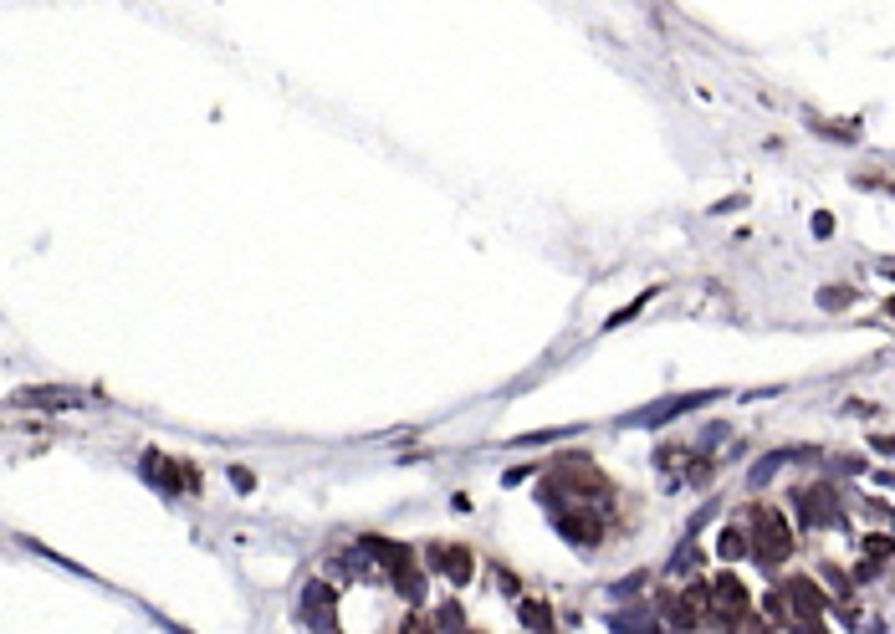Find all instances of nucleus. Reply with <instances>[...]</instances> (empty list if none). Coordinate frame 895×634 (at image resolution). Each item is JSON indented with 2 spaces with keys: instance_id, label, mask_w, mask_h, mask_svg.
Listing matches in <instances>:
<instances>
[{
  "instance_id": "obj_1",
  "label": "nucleus",
  "mask_w": 895,
  "mask_h": 634,
  "mask_svg": "<svg viewBox=\"0 0 895 634\" xmlns=\"http://www.w3.org/2000/svg\"><path fill=\"white\" fill-rule=\"evenodd\" d=\"M747 542H753V557L763 563V568H778V563H788V553H793V527H788V517L778 507H763L757 502L753 517H747Z\"/></svg>"
},
{
  "instance_id": "obj_2",
  "label": "nucleus",
  "mask_w": 895,
  "mask_h": 634,
  "mask_svg": "<svg viewBox=\"0 0 895 634\" xmlns=\"http://www.w3.org/2000/svg\"><path fill=\"white\" fill-rule=\"evenodd\" d=\"M747 614H753V603H747L742 578L737 573H717L711 578V624L722 634H742L747 629Z\"/></svg>"
},
{
  "instance_id": "obj_3",
  "label": "nucleus",
  "mask_w": 895,
  "mask_h": 634,
  "mask_svg": "<svg viewBox=\"0 0 895 634\" xmlns=\"http://www.w3.org/2000/svg\"><path fill=\"white\" fill-rule=\"evenodd\" d=\"M16 410H41V414H62V410H82L87 394L82 389H67V384H32V389H16L11 394Z\"/></svg>"
},
{
  "instance_id": "obj_4",
  "label": "nucleus",
  "mask_w": 895,
  "mask_h": 634,
  "mask_svg": "<svg viewBox=\"0 0 895 634\" xmlns=\"http://www.w3.org/2000/svg\"><path fill=\"white\" fill-rule=\"evenodd\" d=\"M793 502H799V517L808 532L814 527H845V512H839V492L834 486H799Z\"/></svg>"
},
{
  "instance_id": "obj_5",
  "label": "nucleus",
  "mask_w": 895,
  "mask_h": 634,
  "mask_svg": "<svg viewBox=\"0 0 895 634\" xmlns=\"http://www.w3.org/2000/svg\"><path fill=\"white\" fill-rule=\"evenodd\" d=\"M604 532H609V527H604V512H598V507H568V512H558V538L573 542V548H583V553H589V548H598V542H604Z\"/></svg>"
},
{
  "instance_id": "obj_6",
  "label": "nucleus",
  "mask_w": 895,
  "mask_h": 634,
  "mask_svg": "<svg viewBox=\"0 0 895 634\" xmlns=\"http://www.w3.org/2000/svg\"><path fill=\"white\" fill-rule=\"evenodd\" d=\"M783 599H788V614H793V629L799 624H824V614H829V599H824V588L814 578H788Z\"/></svg>"
},
{
  "instance_id": "obj_7",
  "label": "nucleus",
  "mask_w": 895,
  "mask_h": 634,
  "mask_svg": "<svg viewBox=\"0 0 895 634\" xmlns=\"http://www.w3.org/2000/svg\"><path fill=\"white\" fill-rule=\"evenodd\" d=\"M302 624L317 634H338V593L323 578H313L307 593H302Z\"/></svg>"
},
{
  "instance_id": "obj_8",
  "label": "nucleus",
  "mask_w": 895,
  "mask_h": 634,
  "mask_svg": "<svg viewBox=\"0 0 895 634\" xmlns=\"http://www.w3.org/2000/svg\"><path fill=\"white\" fill-rule=\"evenodd\" d=\"M139 471H143V481H149V486H159L164 496L189 492V486H185V460H169L164 450H143Z\"/></svg>"
},
{
  "instance_id": "obj_9",
  "label": "nucleus",
  "mask_w": 895,
  "mask_h": 634,
  "mask_svg": "<svg viewBox=\"0 0 895 634\" xmlns=\"http://www.w3.org/2000/svg\"><path fill=\"white\" fill-rule=\"evenodd\" d=\"M711 399H722L717 389H701V394H676V399H660V404H650V410H640V414H629L625 425H665V420H676V414H686V410H696V404H711Z\"/></svg>"
},
{
  "instance_id": "obj_10",
  "label": "nucleus",
  "mask_w": 895,
  "mask_h": 634,
  "mask_svg": "<svg viewBox=\"0 0 895 634\" xmlns=\"http://www.w3.org/2000/svg\"><path fill=\"white\" fill-rule=\"evenodd\" d=\"M425 557H430V568H435V573H445L451 584H471L476 557L466 553V548H445V542H430V548H425Z\"/></svg>"
},
{
  "instance_id": "obj_11",
  "label": "nucleus",
  "mask_w": 895,
  "mask_h": 634,
  "mask_svg": "<svg viewBox=\"0 0 895 634\" xmlns=\"http://www.w3.org/2000/svg\"><path fill=\"white\" fill-rule=\"evenodd\" d=\"M604 624H609V634H660V619L650 614L644 603L619 609V614H604Z\"/></svg>"
},
{
  "instance_id": "obj_12",
  "label": "nucleus",
  "mask_w": 895,
  "mask_h": 634,
  "mask_svg": "<svg viewBox=\"0 0 895 634\" xmlns=\"http://www.w3.org/2000/svg\"><path fill=\"white\" fill-rule=\"evenodd\" d=\"M389 584L399 588V593H405L409 603H420V599H425V573H420V563H415V553H409L405 563H394V568H389Z\"/></svg>"
},
{
  "instance_id": "obj_13",
  "label": "nucleus",
  "mask_w": 895,
  "mask_h": 634,
  "mask_svg": "<svg viewBox=\"0 0 895 634\" xmlns=\"http://www.w3.org/2000/svg\"><path fill=\"white\" fill-rule=\"evenodd\" d=\"M359 548H363L369 557H374V563H384V573H389L394 563H405V557H409V548H405V542H389V538H379V532H363V542H359Z\"/></svg>"
},
{
  "instance_id": "obj_14",
  "label": "nucleus",
  "mask_w": 895,
  "mask_h": 634,
  "mask_svg": "<svg viewBox=\"0 0 895 634\" xmlns=\"http://www.w3.org/2000/svg\"><path fill=\"white\" fill-rule=\"evenodd\" d=\"M696 568H701V548H696V538H680V548L671 553L665 573H671V578H691Z\"/></svg>"
},
{
  "instance_id": "obj_15",
  "label": "nucleus",
  "mask_w": 895,
  "mask_h": 634,
  "mask_svg": "<svg viewBox=\"0 0 895 634\" xmlns=\"http://www.w3.org/2000/svg\"><path fill=\"white\" fill-rule=\"evenodd\" d=\"M818 139H839V143H854L860 139V118H814L808 123Z\"/></svg>"
},
{
  "instance_id": "obj_16",
  "label": "nucleus",
  "mask_w": 895,
  "mask_h": 634,
  "mask_svg": "<svg viewBox=\"0 0 895 634\" xmlns=\"http://www.w3.org/2000/svg\"><path fill=\"white\" fill-rule=\"evenodd\" d=\"M717 553H722L726 563H737V557L753 553V542H747V527H732V522H726L722 538H717Z\"/></svg>"
},
{
  "instance_id": "obj_17",
  "label": "nucleus",
  "mask_w": 895,
  "mask_h": 634,
  "mask_svg": "<svg viewBox=\"0 0 895 634\" xmlns=\"http://www.w3.org/2000/svg\"><path fill=\"white\" fill-rule=\"evenodd\" d=\"M517 619L533 634H553V614H548V603H543V599H522L517 603Z\"/></svg>"
},
{
  "instance_id": "obj_18",
  "label": "nucleus",
  "mask_w": 895,
  "mask_h": 634,
  "mask_svg": "<svg viewBox=\"0 0 895 634\" xmlns=\"http://www.w3.org/2000/svg\"><path fill=\"white\" fill-rule=\"evenodd\" d=\"M660 609H665V624H671V629H696V624H701V619L691 614V603L676 599V593H665V599H660Z\"/></svg>"
},
{
  "instance_id": "obj_19",
  "label": "nucleus",
  "mask_w": 895,
  "mask_h": 634,
  "mask_svg": "<svg viewBox=\"0 0 895 634\" xmlns=\"http://www.w3.org/2000/svg\"><path fill=\"white\" fill-rule=\"evenodd\" d=\"M860 553L864 563H885V557H895V532H870V538H860Z\"/></svg>"
},
{
  "instance_id": "obj_20",
  "label": "nucleus",
  "mask_w": 895,
  "mask_h": 634,
  "mask_svg": "<svg viewBox=\"0 0 895 634\" xmlns=\"http://www.w3.org/2000/svg\"><path fill=\"white\" fill-rule=\"evenodd\" d=\"M783 450H772V456H763V460H757V466H753V476H747V486H753V492H763V486H768V481H772V476H778V471H783Z\"/></svg>"
},
{
  "instance_id": "obj_21",
  "label": "nucleus",
  "mask_w": 895,
  "mask_h": 634,
  "mask_svg": "<svg viewBox=\"0 0 895 634\" xmlns=\"http://www.w3.org/2000/svg\"><path fill=\"white\" fill-rule=\"evenodd\" d=\"M655 297H660V286H644L640 297H635V302H625V307H619V312L609 317V328H619V322H629V317H640V312H644V307H650Z\"/></svg>"
},
{
  "instance_id": "obj_22",
  "label": "nucleus",
  "mask_w": 895,
  "mask_h": 634,
  "mask_svg": "<svg viewBox=\"0 0 895 634\" xmlns=\"http://www.w3.org/2000/svg\"><path fill=\"white\" fill-rule=\"evenodd\" d=\"M849 302H854V286H824V292H818V307H824V312H839Z\"/></svg>"
},
{
  "instance_id": "obj_23",
  "label": "nucleus",
  "mask_w": 895,
  "mask_h": 634,
  "mask_svg": "<svg viewBox=\"0 0 895 634\" xmlns=\"http://www.w3.org/2000/svg\"><path fill=\"white\" fill-rule=\"evenodd\" d=\"M435 629L466 634V619H461V603H440V609H435Z\"/></svg>"
},
{
  "instance_id": "obj_24",
  "label": "nucleus",
  "mask_w": 895,
  "mask_h": 634,
  "mask_svg": "<svg viewBox=\"0 0 895 634\" xmlns=\"http://www.w3.org/2000/svg\"><path fill=\"white\" fill-rule=\"evenodd\" d=\"M568 435H573V430H563V425H558V430H533V435H517V450H527V445H553V440H568Z\"/></svg>"
},
{
  "instance_id": "obj_25",
  "label": "nucleus",
  "mask_w": 895,
  "mask_h": 634,
  "mask_svg": "<svg viewBox=\"0 0 895 634\" xmlns=\"http://www.w3.org/2000/svg\"><path fill=\"white\" fill-rule=\"evenodd\" d=\"M824 584H829L839 599H849V573L839 568V563H824Z\"/></svg>"
},
{
  "instance_id": "obj_26",
  "label": "nucleus",
  "mask_w": 895,
  "mask_h": 634,
  "mask_svg": "<svg viewBox=\"0 0 895 634\" xmlns=\"http://www.w3.org/2000/svg\"><path fill=\"white\" fill-rule=\"evenodd\" d=\"M399 634H435V619H430V614H409Z\"/></svg>"
},
{
  "instance_id": "obj_27",
  "label": "nucleus",
  "mask_w": 895,
  "mask_h": 634,
  "mask_svg": "<svg viewBox=\"0 0 895 634\" xmlns=\"http://www.w3.org/2000/svg\"><path fill=\"white\" fill-rule=\"evenodd\" d=\"M644 578H650V568L629 573V578H619V584H614V593H635V588H644Z\"/></svg>"
},
{
  "instance_id": "obj_28",
  "label": "nucleus",
  "mask_w": 895,
  "mask_h": 634,
  "mask_svg": "<svg viewBox=\"0 0 895 634\" xmlns=\"http://www.w3.org/2000/svg\"><path fill=\"white\" fill-rule=\"evenodd\" d=\"M231 486H236V492H251V486H256V476L246 471V466H231Z\"/></svg>"
},
{
  "instance_id": "obj_29",
  "label": "nucleus",
  "mask_w": 895,
  "mask_h": 634,
  "mask_svg": "<svg viewBox=\"0 0 895 634\" xmlns=\"http://www.w3.org/2000/svg\"><path fill=\"white\" fill-rule=\"evenodd\" d=\"M870 450H875V456H890V460H895V435H870Z\"/></svg>"
},
{
  "instance_id": "obj_30",
  "label": "nucleus",
  "mask_w": 895,
  "mask_h": 634,
  "mask_svg": "<svg viewBox=\"0 0 895 634\" xmlns=\"http://www.w3.org/2000/svg\"><path fill=\"white\" fill-rule=\"evenodd\" d=\"M814 236H834V215H824V210H818V215H814Z\"/></svg>"
}]
</instances>
